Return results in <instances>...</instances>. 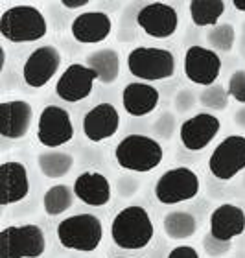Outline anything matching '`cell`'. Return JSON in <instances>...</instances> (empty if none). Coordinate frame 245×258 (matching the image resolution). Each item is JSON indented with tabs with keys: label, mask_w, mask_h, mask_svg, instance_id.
Masks as SVG:
<instances>
[{
	"label": "cell",
	"mask_w": 245,
	"mask_h": 258,
	"mask_svg": "<svg viewBox=\"0 0 245 258\" xmlns=\"http://www.w3.org/2000/svg\"><path fill=\"white\" fill-rule=\"evenodd\" d=\"M63 63V55L53 44L37 46L22 64V80L32 89H43L57 74Z\"/></svg>",
	"instance_id": "11"
},
{
	"label": "cell",
	"mask_w": 245,
	"mask_h": 258,
	"mask_svg": "<svg viewBox=\"0 0 245 258\" xmlns=\"http://www.w3.org/2000/svg\"><path fill=\"white\" fill-rule=\"evenodd\" d=\"M196 105V94L188 89H181V91L175 94V109L177 113H187V111H192V107Z\"/></svg>",
	"instance_id": "30"
},
{
	"label": "cell",
	"mask_w": 245,
	"mask_h": 258,
	"mask_svg": "<svg viewBox=\"0 0 245 258\" xmlns=\"http://www.w3.org/2000/svg\"><path fill=\"white\" fill-rule=\"evenodd\" d=\"M182 70H185L188 81L205 89L218 81L219 74H221V57L212 48H207L201 44H192L185 52Z\"/></svg>",
	"instance_id": "10"
},
{
	"label": "cell",
	"mask_w": 245,
	"mask_h": 258,
	"mask_svg": "<svg viewBox=\"0 0 245 258\" xmlns=\"http://www.w3.org/2000/svg\"><path fill=\"white\" fill-rule=\"evenodd\" d=\"M225 10H227L225 0H192L188 4L192 22L197 28H214L219 24V19L225 15Z\"/></svg>",
	"instance_id": "24"
},
{
	"label": "cell",
	"mask_w": 245,
	"mask_h": 258,
	"mask_svg": "<svg viewBox=\"0 0 245 258\" xmlns=\"http://www.w3.org/2000/svg\"><path fill=\"white\" fill-rule=\"evenodd\" d=\"M37 140L48 150H59L61 146L69 144L74 139L72 116L65 107L46 105L43 107L37 120Z\"/></svg>",
	"instance_id": "9"
},
{
	"label": "cell",
	"mask_w": 245,
	"mask_h": 258,
	"mask_svg": "<svg viewBox=\"0 0 245 258\" xmlns=\"http://www.w3.org/2000/svg\"><path fill=\"white\" fill-rule=\"evenodd\" d=\"M112 32L111 17L103 11H83L70 24L74 41L81 44H100Z\"/></svg>",
	"instance_id": "18"
},
{
	"label": "cell",
	"mask_w": 245,
	"mask_h": 258,
	"mask_svg": "<svg viewBox=\"0 0 245 258\" xmlns=\"http://www.w3.org/2000/svg\"><path fill=\"white\" fill-rule=\"evenodd\" d=\"M98 76L85 63H72L55 81V94L67 103H78L91 96Z\"/></svg>",
	"instance_id": "13"
},
{
	"label": "cell",
	"mask_w": 245,
	"mask_h": 258,
	"mask_svg": "<svg viewBox=\"0 0 245 258\" xmlns=\"http://www.w3.org/2000/svg\"><path fill=\"white\" fill-rule=\"evenodd\" d=\"M74 194L76 199L89 207H105L111 201L112 190L109 179L100 172H83L74 181Z\"/></svg>",
	"instance_id": "21"
},
{
	"label": "cell",
	"mask_w": 245,
	"mask_h": 258,
	"mask_svg": "<svg viewBox=\"0 0 245 258\" xmlns=\"http://www.w3.org/2000/svg\"><path fill=\"white\" fill-rule=\"evenodd\" d=\"M137 24L149 37L170 39L179 28V13L171 4L149 2L137 13Z\"/></svg>",
	"instance_id": "12"
},
{
	"label": "cell",
	"mask_w": 245,
	"mask_h": 258,
	"mask_svg": "<svg viewBox=\"0 0 245 258\" xmlns=\"http://www.w3.org/2000/svg\"><path fill=\"white\" fill-rule=\"evenodd\" d=\"M227 92L232 100L245 105V70H234L227 81Z\"/></svg>",
	"instance_id": "29"
},
{
	"label": "cell",
	"mask_w": 245,
	"mask_h": 258,
	"mask_svg": "<svg viewBox=\"0 0 245 258\" xmlns=\"http://www.w3.org/2000/svg\"><path fill=\"white\" fill-rule=\"evenodd\" d=\"M208 170L219 181H230L245 170V137L229 135L219 142L208 159Z\"/></svg>",
	"instance_id": "8"
},
{
	"label": "cell",
	"mask_w": 245,
	"mask_h": 258,
	"mask_svg": "<svg viewBox=\"0 0 245 258\" xmlns=\"http://www.w3.org/2000/svg\"><path fill=\"white\" fill-rule=\"evenodd\" d=\"M33 107L26 100H10L0 103V135L8 140L24 139L32 127Z\"/></svg>",
	"instance_id": "16"
},
{
	"label": "cell",
	"mask_w": 245,
	"mask_h": 258,
	"mask_svg": "<svg viewBox=\"0 0 245 258\" xmlns=\"http://www.w3.org/2000/svg\"><path fill=\"white\" fill-rule=\"evenodd\" d=\"M89 4H91L89 0H61V6L67 10H80V8H85Z\"/></svg>",
	"instance_id": "33"
},
{
	"label": "cell",
	"mask_w": 245,
	"mask_h": 258,
	"mask_svg": "<svg viewBox=\"0 0 245 258\" xmlns=\"http://www.w3.org/2000/svg\"><path fill=\"white\" fill-rule=\"evenodd\" d=\"M232 6H234L236 11H241V13H245V0H232Z\"/></svg>",
	"instance_id": "35"
},
{
	"label": "cell",
	"mask_w": 245,
	"mask_h": 258,
	"mask_svg": "<svg viewBox=\"0 0 245 258\" xmlns=\"http://www.w3.org/2000/svg\"><path fill=\"white\" fill-rule=\"evenodd\" d=\"M116 258H129V256H116Z\"/></svg>",
	"instance_id": "36"
},
{
	"label": "cell",
	"mask_w": 245,
	"mask_h": 258,
	"mask_svg": "<svg viewBox=\"0 0 245 258\" xmlns=\"http://www.w3.org/2000/svg\"><path fill=\"white\" fill-rule=\"evenodd\" d=\"M74 188L72 186H67V184H53L50 186L43 196V207L44 212L48 216H59L65 214L67 210L72 209L74 205Z\"/></svg>",
	"instance_id": "26"
},
{
	"label": "cell",
	"mask_w": 245,
	"mask_h": 258,
	"mask_svg": "<svg viewBox=\"0 0 245 258\" xmlns=\"http://www.w3.org/2000/svg\"><path fill=\"white\" fill-rule=\"evenodd\" d=\"M155 131H157V135L162 137V139H170L171 133L175 131V124L164 125V120H162V116H160V118L157 120V124H155Z\"/></svg>",
	"instance_id": "32"
},
{
	"label": "cell",
	"mask_w": 245,
	"mask_h": 258,
	"mask_svg": "<svg viewBox=\"0 0 245 258\" xmlns=\"http://www.w3.org/2000/svg\"><path fill=\"white\" fill-rule=\"evenodd\" d=\"M85 64L98 76V81L103 85H111L118 80L120 70H122V61L120 54L114 48H100L94 50L87 55Z\"/></svg>",
	"instance_id": "22"
},
{
	"label": "cell",
	"mask_w": 245,
	"mask_h": 258,
	"mask_svg": "<svg viewBox=\"0 0 245 258\" xmlns=\"http://www.w3.org/2000/svg\"><path fill=\"white\" fill-rule=\"evenodd\" d=\"M245 232V212L241 207L232 203H221L210 214L208 234L219 242H227L241 236Z\"/></svg>",
	"instance_id": "17"
},
{
	"label": "cell",
	"mask_w": 245,
	"mask_h": 258,
	"mask_svg": "<svg viewBox=\"0 0 245 258\" xmlns=\"http://www.w3.org/2000/svg\"><path fill=\"white\" fill-rule=\"evenodd\" d=\"M197 96H199V103H201L203 107L212 109V111L227 109V105H229V98H230L227 89H225L223 85H219V83L205 87Z\"/></svg>",
	"instance_id": "28"
},
{
	"label": "cell",
	"mask_w": 245,
	"mask_h": 258,
	"mask_svg": "<svg viewBox=\"0 0 245 258\" xmlns=\"http://www.w3.org/2000/svg\"><path fill=\"white\" fill-rule=\"evenodd\" d=\"M201 190L199 175L188 166H175L166 170L155 183V199L160 205H179L190 201Z\"/></svg>",
	"instance_id": "7"
},
{
	"label": "cell",
	"mask_w": 245,
	"mask_h": 258,
	"mask_svg": "<svg viewBox=\"0 0 245 258\" xmlns=\"http://www.w3.org/2000/svg\"><path fill=\"white\" fill-rule=\"evenodd\" d=\"M234 122L238 125H240L241 129H245V105L240 109V111H236V114H234Z\"/></svg>",
	"instance_id": "34"
},
{
	"label": "cell",
	"mask_w": 245,
	"mask_h": 258,
	"mask_svg": "<svg viewBox=\"0 0 245 258\" xmlns=\"http://www.w3.org/2000/svg\"><path fill=\"white\" fill-rule=\"evenodd\" d=\"M129 74L142 81H162L175 74V57L168 48L135 46L128 54Z\"/></svg>",
	"instance_id": "5"
},
{
	"label": "cell",
	"mask_w": 245,
	"mask_h": 258,
	"mask_svg": "<svg viewBox=\"0 0 245 258\" xmlns=\"http://www.w3.org/2000/svg\"><path fill=\"white\" fill-rule=\"evenodd\" d=\"M221 129V120L212 113H197L187 118L179 127V140L188 151L205 150Z\"/></svg>",
	"instance_id": "14"
},
{
	"label": "cell",
	"mask_w": 245,
	"mask_h": 258,
	"mask_svg": "<svg viewBox=\"0 0 245 258\" xmlns=\"http://www.w3.org/2000/svg\"><path fill=\"white\" fill-rule=\"evenodd\" d=\"M39 172L43 173L46 179H61L69 175V172L74 166V155L69 151L50 150L44 151L37 157Z\"/></svg>",
	"instance_id": "25"
},
{
	"label": "cell",
	"mask_w": 245,
	"mask_h": 258,
	"mask_svg": "<svg viewBox=\"0 0 245 258\" xmlns=\"http://www.w3.org/2000/svg\"><path fill=\"white\" fill-rule=\"evenodd\" d=\"M44 251L46 236L35 223L8 225L0 231V258H39Z\"/></svg>",
	"instance_id": "6"
},
{
	"label": "cell",
	"mask_w": 245,
	"mask_h": 258,
	"mask_svg": "<svg viewBox=\"0 0 245 258\" xmlns=\"http://www.w3.org/2000/svg\"><path fill=\"white\" fill-rule=\"evenodd\" d=\"M160 92L159 89L146 81L128 83L122 91V107L129 116L142 118L159 107Z\"/></svg>",
	"instance_id": "19"
},
{
	"label": "cell",
	"mask_w": 245,
	"mask_h": 258,
	"mask_svg": "<svg viewBox=\"0 0 245 258\" xmlns=\"http://www.w3.org/2000/svg\"><path fill=\"white\" fill-rule=\"evenodd\" d=\"M48 21L39 8L32 4H17L2 11L0 35L13 44L35 43L46 37Z\"/></svg>",
	"instance_id": "2"
},
{
	"label": "cell",
	"mask_w": 245,
	"mask_h": 258,
	"mask_svg": "<svg viewBox=\"0 0 245 258\" xmlns=\"http://www.w3.org/2000/svg\"><path fill=\"white\" fill-rule=\"evenodd\" d=\"M120 113L118 109L109 102L98 103L92 109H89L83 116V135L91 142H103V140L111 139L118 133L120 129Z\"/></svg>",
	"instance_id": "15"
},
{
	"label": "cell",
	"mask_w": 245,
	"mask_h": 258,
	"mask_svg": "<svg viewBox=\"0 0 245 258\" xmlns=\"http://www.w3.org/2000/svg\"><path fill=\"white\" fill-rule=\"evenodd\" d=\"M162 231L170 240H188L197 232V220L196 216L187 210H173L168 212L162 220Z\"/></svg>",
	"instance_id": "23"
},
{
	"label": "cell",
	"mask_w": 245,
	"mask_h": 258,
	"mask_svg": "<svg viewBox=\"0 0 245 258\" xmlns=\"http://www.w3.org/2000/svg\"><path fill=\"white\" fill-rule=\"evenodd\" d=\"M166 258H201L197 249L192 247V245H177L168 253Z\"/></svg>",
	"instance_id": "31"
},
{
	"label": "cell",
	"mask_w": 245,
	"mask_h": 258,
	"mask_svg": "<svg viewBox=\"0 0 245 258\" xmlns=\"http://www.w3.org/2000/svg\"><path fill=\"white\" fill-rule=\"evenodd\" d=\"M0 181H2V199L0 205H15L30 194V177L26 166L19 161H6L0 164Z\"/></svg>",
	"instance_id": "20"
},
{
	"label": "cell",
	"mask_w": 245,
	"mask_h": 258,
	"mask_svg": "<svg viewBox=\"0 0 245 258\" xmlns=\"http://www.w3.org/2000/svg\"><path fill=\"white\" fill-rule=\"evenodd\" d=\"M207 39L214 52H223V54H227V52H232V48H234L236 30L229 22H219L214 28H210Z\"/></svg>",
	"instance_id": "27"
},
{
	"label": "cell",
	"mask_w": 245,
	"mask_h": 258,
	"mask_svg": "<svg viewBox=\"0 0 245 258\" xmlns=\"http://www.w3.org/2000/svg\"><path fill=\"white\" fill-rule=\"evenodd\" d=\"M114 159L124 170L133 173L151 172L164 159V150L159 140L148 135L133 133L124 137L114 148Z\"/></svg>",
	"instance_id": "3"
},
{
	"label": "cell",
	"mask_w": 245,
	"mask_h": 258,
	"mask_svg": "<svg viewBox=\"0 0 245 258\" xmlns=\"http://www.w3.org/2000/svg\"><path fill=\"white\" fill-rule=\"evenodd\" d=\"M55 234L61 247L78 253H92L103 240V225L94 214H74L59 221Z\"/></svg>",
	"instance_id": "4"
},
{
	"label": "cell",
	"mask_w": 245,
	"mask_h": 258,
	"mask_svg": "<svg viewBox=\"0 0 245 258\" xmlns=\"http://www.w3.org/2000/svg\"><path fill=\"white\" fill-rule=\"evenodd\" d=\"M153 236V220L140 205L124 207L111 221V240L124 251H140L148 247Z\"/></svg>",
	"instance_id": "1"
}]
</instances>
